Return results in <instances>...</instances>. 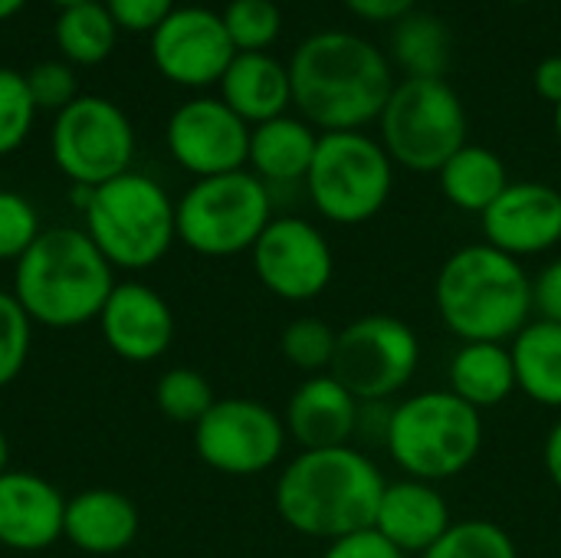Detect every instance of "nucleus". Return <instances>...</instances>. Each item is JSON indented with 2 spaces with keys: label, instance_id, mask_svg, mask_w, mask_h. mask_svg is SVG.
I'll return each mask as SVG.
<instances>
[{
  "label": "nucleus",
  "instance_id": "2",
  "mask_svg": "<svg viewBox=\"0 0 561 558\" xmlns=\"http://www.w3.org/2000/svg\"><path fill=\"white\" fill-rule=\"evenodd\" d=\"M388 480L368 451L345 444L325 451H299L276 477L273 503L279 520L319 543L375 526Z\"/></svg>",
  "mask_w": 561,
  "mask_h": 558
},
{
  "label": "nucleus",
  "instance_id": "6",
  "mask_svg": "<svg viewBox=\"0 0 561 558\" xmlns=\"http://www.w3.org/2000/svg\"><path fill=\"white\" fill-rule=\"evenodd\" d=\"M79 214L82 230L112 270L141 273L161 263L178 240V201L141 171L92 187Z\"/></svg>",
  "mask_w": 561,
  "mask_h": 558
},
{
  "label": "nucleus",
  "instance_id": "38",
  "mask_svg": "<svg viewBox=\"0 0 561 558\" xmlns=\"http://www.w3.org/2000/svg\"><path fill=\"white\" fill-rule=\"evenodd\" d=\"M322 558H408L404 553H398L375 526L339 536L332 543H325Z\"/></svg>",
  "mask_w": 561,
  "mask_h": 558
},
{
  "label": "nucleus",
  "instance_id": "3",
  "mask_svg": "<svg viewBox=\"0 0 561 558\" xmlns=\"http://www.w3.org/2000/svg\"><path fill=\"white\" fill-rule=\"evenodd\" d=\"M434 306L444 329L460 342L510 345L536 319L533 273L483 240L467 243L440 263Z\"/></svg>",
  "mask_w": 561,
  "mask_h": 558
},
{
  "label": "nucleus",
  "instance_id": "33",
  "mask_svg": "<svg viewBox=\"0 0 561 558\" xmlns=\"http://www.w3.org/2000/svg\"><path fill=\"white\" fill-rule=\"evenodd\" d=\"M36 105L26 86V76L0 66V158L13 155L33 132Z\"/></svg>",
  "mask_w": 561,
  "mask_h": 558
},
{
  "label": "nucleus",
  "instance_id": "40",
  "mask_svg": "<svg viewBox=\"0 0 561 558\" xmlns=\"http://www.w3.org/2000/svg\"><path fill=\"white\" fill-rule=\"evenodd\" d=\"M342 3L358 20H368V23H398L417 7V0H342Z\"/></svg>",
  "mask_w": 561,
  "mask_h": 558
},
{
  "label": "nucleus",
  "instance_id": "15",
  "mask_svg": "<svg viewBox=\"0 0 561 558\" xmlns=\"http://www.w3.org/2000/svg\"><path fill=\"white\" fill-rule=\"evenodd\" d=\"M237 49L227 36L220 13L207 7H174L151 33L154 69L184 89L217 86L233 62Z\"/></svg>",
  "mask_w": 561,
  "mask_h": 558
},
{
  "label": "nucleus",
  "instance_id": "34",
  "mask_svg": "<svg viewBox=\"0 0 561 558\" xmlns=\"http://www.w3.org/2000/svg\"><path fill=\"white\" fill-rule=\"evenodd\" d=\"M33 342V322L13 293L0 289V388L13 385L26 368Z\"/></svg>",
  "mask_w": 561,
  "mask_h": 558
},
{
  "label": "nucleus",
  "instance_id": "35",
  "mask_svg": "<svg viewBox=\"0 0 561 558\" xmlns=\"http://www.w3.org/2000/svg\"><path fill=\"white\" fill-rule=\"evenodd\" d=\"M39 234L36 207L16 191H0V263H16Z\"/></svg>",
  "mask_w": 561,
  "mask_h": 558
},
{
  "label": "nucleus",
  "instance_id": "18",
  "mask_svg": "<svg viewBox=\"0 0 561 558\" xmlns=\"http://www.w3.org/2000/svg\"><path fill=\"white\" fill-rule=\"evenodd\" d=\"M362 401L332 375H309L302 378L283 411V424L299 451H325L345 447L358 441Z\"/></svg>",
  "mask_w": 561,
  "mask_h": 558
},
{
  "label": "nucleus",
  "instance_id": "39",
  "mask_svg": "<svg viewBox=\"0 0 561 558\" xmlns=\"http://www.w3.org/2000/svg\"><path fill=\"white\" fill-rule=\"evenodd\" d=\"M533 309H536V319L561 326V257H552L533 276Z\"/></svg>",
  "mask_w": 561,
  "mask_h": 558
},
{
  "label": "nucleus",
  "instance_id": "9",
  "mask_svg": "<svg viewBox=\"0 0 561 558\" xmlns=\"http://www.w3.org/2000/svg\"><path fill=\"white\" fill-rule=\"evenodd\" d=\"M273 220V191L253 171L197 178L178 201V240L210 260L250 253Z\"/></svg>",
  "mask_w": 561,
  "mask_h": 558
},
{
  "label": "nucleus",
  "instance_id": "32",
  "mask_svg": "<svg viewBox=\"0 0 561 558\" xmlns=\"http://www.w3.org/2000/svg\"><path fill=\"white\" fill-rule=\"evenodd\" d=\"M237 53H270L283 30L276 0H230L220 13Z\"/></svg>",
  "mask_w": 561,
  "mask_h": 558
},
{
  "label": "nucleus",
  "instance_id": "17",
  "mask_svg": "<svg viewBox=\"0 0 561 558\" xmlns=\"http://www.w3.org/2000/svg\"><path fill=\"white\" fill-rule=\"evenodd\" d=\"M95 322L105 345L131 365L161 358L174 342V312L168 299L138 280L115 283Z\"/></svg>",
  "mask_w": 561,
  "mask_h": 558
},
{
  "label": "nucleus",
  "instance_id": "47",
  "mask_svg": "<svg viewBox=\"0 0 561 558\" xmlns=\"http://www.w3.org/2000/svg\"><path fill=\"white\" fill-rule=\"evenodd\" d=\"M510 3H536V0H510Z\"/></svg>",
  "mask_w": 561,
  "mask_h": 558
},
{
  "label": "nucleus",
  "instance_id": "43",
  "mask_svg": "<svg viewBox=\"0 0 561 558\" xmlns=\"http://www.w3.org/2000/svg\"><path fill=\"white\" fill-rule=\"evenodd\" d=\"M23 7H26V0H0V23L10 20V16H16Z\"/></svg>",
  "mask_w": 561,
  "mask_h": 558
},
{
  "label": "nucleus",
  "instance_id": "14",
  "mask_svg": "<svg viewBox=\"0 0 561 558\" xmlns=\"http://www.w3.org/2000/svg\"><path fill=\"white\" fill-rule=\"evenodd\" d=\"M164 145L194 181L217 178L247 168L250 125L220 95H194L171 112Z\"/></svg>",
  "mask_w": 561,
  "mask_h": 558
},
{
  "label": "nucleus",
  "instance_id": "30",
  "mask_svg": "<svg viewBox=\"0 0 561 558\" xmlns=\"http://www.w3.org/2000/svg\"><path fill=\"white\" fill-rule=\"evenodd\" d=\"M335 345H339V332L325 319H319V316H299L279 335L283 358L296 372H302L306 378L332 372Z\"/></svg>",
  "mask_w": 561,
  "mask_h": 558
},
{
  "label": "nucleus",
  "instance_id": "31",
  "mask_svg": "<svg viewBox=\"0 0 561 558\" xmlns=\"http://www.w3.org/2000/svg\"><path fill=\"white\" fill-rule=\"evenodd\" d=\"M214 401L217 395L197 368H171L154 385V405L174 424L194 428L214 408Z\"/></svg>",
  "mask_w": 561,
  "mask_h": 558
},
{
  "label": "nucleus",
  "instance_id": "45",
  "mask_svg": "<svg viewBox=\"0 0 561 558\" xmlns=\"http://www.w3.org/2000/svg\"><path fill=\"white\" fill-rule=\"evenodd\" d=\"M49 3H56L62 10V7H76V3H89V0H49Z\"/></svg>",
  "mask_w": 561,
  "mask_h": 558
},
{
  "label": "nucleus",
  "instance_id": "29",
  "mask_svg": "<svg viewBox=\"0 0 561 558\" xmlns=\"http://www.w3.org/2000/svg\"><path fill=\"white\" fill-rule=\"evenodd\" d=\"M421 558H519V549L493 520H454V526Z\"/></svg>",
  "mask_w": 561,
  "mask_h": 558
},
{
  "label": "nucleus",
  "instance_id": "19",
  "mask_svg": "<svg viewBox=\"0 0 561 558\" xmlns=\"http://www.w3.org/2000/svg\"><path fill=\"white\" fill-rule=\"evenodd\" d=\"M66 497L33 470L0 474V546L10 553H43L62 539Z\"/></svg>",
  "mask_w": 561,
  "mask_h": 558
},
{
  "label": "nucleus",
  "instance_id": "12",
  "mask_svg": "<svg viewBox=\"0 0 561 558\" xmlns=\"http://www.w3.org/2000/svg\"><path fill=\"white\" fill-rule=\"evenodd\" d=\"M289 434L283 414L256 398H217L194 424L197 457L224 477H256L286 454Z\"/></svg>",
  "mask_w": 561,
  "mask_h": 558
},
{
  "label": "nucleus",
  "instance_id": "5",
  "mask_svg": "<svg viewBox=\"0 0 561 558\" xmlns=\"http://www.w3.org/2000/svg\"><path fill=\"white\" fill-rule=\"evenodd\" d=\"M483 441V414L450 388H434L391 405L381 447L404 477L440 487L473 467Z\"/></svg>",
  "mask_w": 561,
  "mask_h": 558
},
{
  "label": "nucleus",
  "instance_id": "46",
  "mask_svg": "<svg viewBox=\"0 0 561 558\" xmlns=\"http://www.w3.org/2000/svg\"><path fill=\"white\" fill-rule=\"evenodd\" d=\"M556 135H559V141H561V102L556 105Z\"/></svg>",
  "mask_w": 561,
  "mask_h": 558
},
{
  "label": "nucleus",
  "instance_id": "25",
  "mask_svg": "<svg viewBox=\"0 0 561 558\" xmlns=\"http://www.w3.org/2000/svg\"><path fill=\"white\" fill-rule=\"evenodd\" d=\"M516 388L539 408L561 414V326L533 319L510 342Z\"/></svg>",
  "mask_w": 561,
  "mask_h": 558
},
{
  "label": "nucleus",
  "instance_id": "37",
  "mask_svg": "<svg viewBox=\"0 0 561 558\" xmlns=\"http://www.w3.org/2000/svg\"><path fill=\"white\" fill-rule=\"evenodd\" d=\"M118 30L128 33H154L161 20L178 7L174 0H102Z\"/></svg>",
  "mask_w": 561,
  "mask_h": 558
},
{
  "label": "nucleus",
  "instance_id": "11",
  "mask_svg": "<svg viewBox=\"0 0 561 558\" xmlns=\"http://www.w3.org/2000/svg\"><path fill=\"white\" fill-rule=\"evenodd\" d=\"M49 151L56 168L76 187H99L131 171L135 128L112 99L79 95L56 115Z\"/></svg>",
  "mask_w": 561,
  "mask_h": 558
},
{
  "label": "nucleus",
  "instance_id": "13",
  "mask_svg": "<svg viewBox=\"0 0 561 558\" xmlns=\"http://www.w3.org/2000/svg\"><path fill=\"white\" fill-rule=\"evenodd\" d=\"M253 273L283 303H312L335 280V250L319 224L283 214L266 224L250 250Z\"/></svg>",
  "mask_w": 561,
  "mask_h": 558
},
{
  "label": "nucleus",
  "instance_id": "27",
  "mask_svg": "<svg viewBox=\"0 0 561 558\" xmlns=\"http://www.w3.org/2000/svg\"><path fill=\"white\" fill-rule=\"evenodd\" d=\"M391 53L408 79H444L454 59V36L440 16L411 10L391 26Z\"/></svg>",
  "mask_w": 561,
  "mask_h": 558
},
{
  "label": "nucleus",
  "instance_id": "21",
  "mask_svg": "<svg viewBox=\"0 0 561 558\" xmlns=\"http://www.w3.org/2000/svg\"><path fill=\"white\" fill-rule=\"evenodd\" d=\"M138 506L118 490H82L66 500L62 539L85 556H118L138 536Z\"/></svg>",
  "mask_w": 561,
  "mask_h": 558
},
{
  "label": "nucleus",
  "instance_id": "7",
  "mask_svg": "<svg viewBox=\"0 0 561 558\" xmlns=\"http://www.w3.org/2000/svg\"><path fill=\"white\" fill-rule=\"evenodd\" d=\"M394 191V161L368 132H322L306 194L316 214L339 227L375 220Z\"/></svg>",
  "mask_w": 561,
  "mask_h": 558
},
{
  "label": "nucleus",
  "instance_id": "36",
  "mask_svg": "<svg viewBox=\"0 0 561 558\" xmlns=\"http://www.w3.org/2000/svg\"><path fill=\"white\" fill-rule=\"evenodd\" d=\"M26 86L33 95L36 112H62L66 105H72L79 99V79H76V66H69L66 59H43L26 72Z\"/></svg>",
  "mask_w": 561,
  "mask_h": 558
},
{
  "label": "nucleus",
  "instance_id": "22",
  "mask_svg": "<svg viewBox=\"0 0 561 558\" xmlns=\"http://www.w3.org/2000/svg\"><path fill=\"white\" fill-rule=\"evenodd\" d=\"M319 135L306 118L279 115L263 125L250 128V155L247 171H253L270 191L306 184V174L312 168Z\"/></svg>",
  "mask_w": 561,
  "mask_h": 558
},
{
  "label": "nucleus",
  "instance_id": "23",
  "mask_svg": "<svg viewBox=\"0 0 561 558\" xmlns=\"http://www.w3.org/2000/svg\"><path fill=\"white\" fill-rule=\"evenodd\" d=\"M217 86L220 99L250 128L286 115V109L293 105L289 66L270 53H237Z\"/></svg>",
  "mask_w": 561,
  "mask_h": 558
},
{
  "label": "nucleus",
  "instance_id": "42",
  "mask_svg": "<svg viewBox=\"0 0 561 558\" xmlns=\"http://www.w3.org/2000/svg\"><path fill=\"white\" fill-rule=\"evenodd\" d=\"M542 464H546V474H549L552 487L561 493V414H559V421L549 428V434H546V444H542Z\"/></svg>",
  "mask_w": 561,
  "mask_h": 558
},
{
  "label": "nucleus",
  "instance_id": "41",
  "mask_svg": "<svg viewBox=\"0 0 561 558\" xmlns=\"http://www.w3.org/2000/svg\"><path fill=\"white\" fill-rule=\"evenodd\" d=\"M533 82H536V92H539L546 102L559 105L561 102V56H549V59H542V62L536 66V76H533Z\"/></svg>",
  "mask_w": 561,
  "mask_h": 558
},
{
  "label": "nucleus",
  "instance_id": "8",
  "mask_svg": "<svg viewBox=\"0 0 561 558\" xmlns=\"http://www.w3.org/2000/svg\"><path fill=\"white\" fill-rule=\"evenodd\" d=\"M394 168L437 174L467 145V109L447 79L394 82L378 118Z\"/></svg>",
  "mask_w": 561,
  "mask_h": 558
},
{
  "label": "nucleus",
  "instance_id": "44",
  "mask_svg": "<svg viewBox=\"0 0 561 558\" xmlns=\"http://www.w3.org/2000/svg\"><path fill=\"white\" fill-rule=\"evenodd\" d=\"M10 467V444H7V437H3V431H0V474Z\"/></svg>",
  "mask_w": 561,
  "mask_h": 558
},
{
  "label": "nucleus",
  "instance_id": "16",
  "mask_svg": "<svg viewBox=\"0 0 561 558\" xmlns=\"http://www.w3.org/2000/svg\"><path fill=\"white\" fill-rule=\"evenodd\" d=\"M483 243L516 257H546L561 243V191L546 181H510L480 217Z\"/></svg>",
  "mask_w": 561,
  "mask_h": 558
},
{
  "label": "nucleus",
  "instance_id": "1",
  "mask_svg": "<svg viewBox=\"0 0 561 558\" xmlns=\"http://www.w3.org/2000/svg\"><path fill=\"white\" fill-rule=\"evenodd\" d=\"M289 82L299 118L319 132H365L394 89L385 53L348 30L306 36L289 59Z\"/></svg>",
  "mask_w": 561,
  "mask_h": 558
},
{
  "label": "nucleus",
  "instance_id": "10",
  "mask_svg": "<svg viewBox=\"0 0 561 558\" xmlns=\"http://www.w3.org/2000/svg\"><path fill=\"white\" fill-rule=\"evenodd\" d=\"M421 368L417 332L391 312H368L339 329L332 375L362 405H391Z\"/></svg>",
  "mask_w": 561,
  "mask_h": 558
},
{
  "label": "nucleus",
  "instance_id": "24",
  "mask_svg": "<svg viewBox=\"0 0 561 558\" xmlns=\"http://www.w3.org/2000/svg\"><path fill=\"white\" fill-rule=\"evenodd\" d=\"M447 388L480 414L506 405L516 388V368L506 342H460L447 368Z\"/></svg>",
  "mask_w": 561,
  "mask_h": 558
},
{
  "label": "nucleus",
  "instance_id": "20",
  "mask_svg": "<svg viewBox=\"0 0 561 558\" xmlns=\"http://www.w3.org/2000/svg\"><path fill=\"white\" fill-rule=\"evenodd\" d=\"M450 526L454 516L437 483H424L411 477L388 480L375 513V529L398 553L421 558Z\"/></svg>",
  "mask_w": 561,
  "mask_h": 558
},
{
  "label": "nucleus",
  "instance_id": "28",
  "mask_svg": "<svg viewBox=\"0 0 561 558\" xmlns=\"http://www.w3.org/2000/svg\"><path fill=\"white\" fill-rule=\"evenodd\" d=\"M56 46L69 66H99L118 43V26L102 0L62 7L53 26Z\"/></svg>",
  "mask_w": 561,
  "mask_h": 558
},
{
  "label": "nucleus",
  "instance_id": "26",
  "mask_svg": "<svg viewBox=\"0 0 561 558\" xmlns=\"http://www.w3.org/2000/svg\"><path fill=\"white\" fill-rule=\"evenodd\" d=\"M437 181H440V194L447 197V204L483 217L493 207V201L510 187V171H506V161L493 148L467 141L437 171Z\"/></svg>",
  "mask_w": 561,
  "mask_h": 558
},
{
  "label": "nucleus",
  "instance_id": "4",
  "mask_svg": "<svg viewBox=\"0 0 561 558\" xmlns=\"http://www.w3.org/2000/svg\"><path fill=\"white\" fill-rule=\"evenodd\" d=\"M115 270L82 227H49L13 263V296L33 326L76 329L95 322Z\"/></svg>",
  "mask_w": 561,
  "mask_h": 558
}]
</instances>
